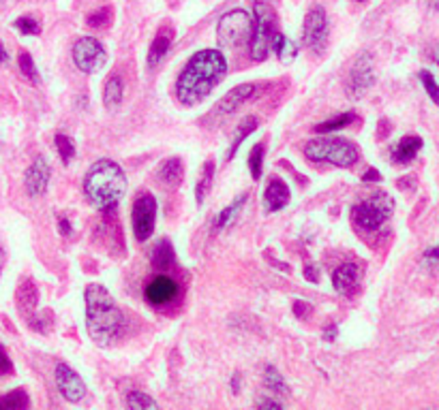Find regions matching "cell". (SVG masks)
I'll return each instance as SVG.
<instances>
[{"instance_id": "5b68a950", "label": "cell", "mask_w": 439, "mask_h": 410, "mask_svg": "<svg viewBox=\"0 0 439 410\" xmlns=\"http://www.w3.org/2000/svg\"><path fill=\"white\" fill-rule=\"evenodd\" d=\"M253 3V35H251V58L261 62L273 49V39L277 30V13L266 0H251Z\"/></svg>"}, {"instance_id": "4dcf8cb0", "label": "cell", "mask_w": 439, "mask_h": 410, "mask_svg": "<svg viewBox=\"0 0 439 410\" xmlns=\"http://www.w3.org/2000/svg\"><path fill=\"white\" fill-rule=\"evenodd\" d=\"M264 150L266 145L264 143H255L251 154H249V171H251V177L253 179H259L261 177V169H264Z\"/></svg>"}, {"instance_id": "d6986e66", "label": "cell", "mask_w": 439, "mask_h": 410, "mask_svg": "<svg viewBox=\"0 0 439 410\" xmlns=\"http://www.w3.org/2000/svg\"><path fill=\"white\" fill-rule=\"evenodd\" d=\"M37 303H39V293H37V287L35 282L31 280H24L19 289H17V305H19V312L24 317H33L35 310H37Z\"/></svg>"}, {"instance_id": "30bf717a", "label": "cell", "mask_w": 439, "mask_h": 410, "mask_svg": "<svg viewBox=\"0 0 439 410\" xmlns=\"http://www.w3.org/2000/svg\"><path fill=\"white\" fill-rule=\"evenodd\" d=\"M328 17L326 11L322 7H313L302 24V41L309 49L317 51V54H322L328 45Z\"/></svg>"}, {"instance_id": "ac0fdd59", "label": "cell", "mask_w": 439, "mask_h": 410, "mask_svg": "<svg viewBox=\"0 0 439 410\" xmlns=\"http://www.w3.org/2000/svg\"><path fill=\"white\" fill-rule=\"evenodd\" d=\"M253 92H255V86H253V84L236 86L234 90H230V92L221 98V102H218L216 112H218V114H232V112H236V109L242 105V102L253 96Z\"/></svg>"}, {"instance_id": "6da1fadb", "label": "cell", "mask_w": 439, "mask_h": 410, "mask_svg": "<svg viewBox=\"0 0 439 410\" xmlns=\"http://www.w3.org/2000/svg\"><path fill=\"white\" fill-rule=\"evenodd\" d=\"M227 62L218 49H202L193 54L176 82V96L182 105H198L225 77Z\"/></svg>"}, {"instance_id": "484cf974", "label": "cell", "mask_w": 439, "mask_h": 410, "mask_svg": "<svg viewBox=\"0 0 439 410\" xmlns=\"http://www.w3.org/2000/svg\"><path fill=\"white\" fill-rule=\"evenodd\" d=\"M257 126H259V120L253 118V116H247L245 120H242V122L238 124L236 135H234V143H232V148H230V152H227V159H234V154L238 152V148L242 145V141H245V139L255 131Z\"/></svg>"}, {"instance_id": "7402d4cb", "label": "cell", "mask_w": 439, "mask_h": 410, "mask_svg": "<svg viewBox=\"0 0 439 410\" xmlns=\"http://www.w3.org/2000/svg\"><path fill=\"white\" fill-rule=\"evenodd\" d=\"M174 261H176V254H174V248L172 244H169L167 240L159 242L155 252H153V267L161 274L169 271L174 267Z\"/></svg>"}, {"instance_id": "9a60e30c", "label": "cell", "mask_w": 439, "mask_h": 410, "mask_svg": "<svg viewBox=\"0 0 439 410\" xmlns=\"http://www.w3.org/2000/svg\"><path fill=\"white\" fill-rule=\"evenodd\" d=\"M360 285V267L356 263H345L332 274V287L341 295H354Z\"/></svg>"}, {"instance_id": "f6af8a7d", "label": "cell", "mask_w": 439, "mask_h": 410, "mask_svg": "<svg viewBox=\"0 0 439 410\" xmlns=\"http://www.w3.org/2000/svg\"><path fill=\"white\" fill-rule=\"evenodd\" d=\"M7 51H5V47H3V43H0V62H7Z\"/></svg>"}, {"instance_id": "277c9868", "label": "cell", "mask_w": 439, "mask_h": 410, "mask_svg": "<svg viewBox=\"0 0 439 410\" xmlns=\"http://www.w3.org/2000/svg\"><path fill=\"white\" fill-rule=\"evenodd\" d=\"M307 159L313 163H330L334 167H354L358 163V148L341 137H315L304 145Z\"/></svg>"}, {"instance_id": "83f0119b", "label": "cell", "mask_w": 439, "mask_h": 410, "mask_svg": "<svg viewBox=\"0 0 439 410\" xmlns=\"http://www.w3.org/2000/svg\"><path fill=\"white\" fill-rule=\"evenodd\" d=\"M273 51L279 56V60L283 64H289L291 60L296 58V45L291 43L285 35H281V33H277L275 39H273Z\"/></svg>"}, {"instance_id": "ab89813d", "label": "cell", "mask_w": 439, "mask_h": 410, "mask_svg": "<svg viewBox=\"0 0 439 410\" xmlns=\"http://www.w3.org/2000/svg\"><path fill=\"white\" fill-rule=\"evenodd\" d=\"M424 263L427 265H439V246L424 252Z\"/></svg>"}, {"instance_id": "4fadbf2b", "label": "cell", "mask_w": 439, "mask_h": 410, "mask_svg": "<svg viewBox=\"0 0 439 410\" xmlns=\"http://www.w3.org/2000/svg\"><path fill=\"white\" fill-rule=\"evenodd\" d=\"M180 293V287L178 282L174 278L169 276H159L155 278L148 287H146V301H148L150 305L155 308H161V305H169Z\"/></svg>"}, {"instance_id": "603a6c76", "label": "cell", "mask_w": 439, "mask_h": 410, "mask_svg": "<svg viewBox=\"0 0 439 410\" xmlns=\"http://www.w3.org/2000/svg\"><path fill=\"white\" fill-rule=\"evenodd\" d=\"M123 96H125V86H123V80H120L118 75L110 77L107 84H105V90H103V102L105 107L110 112L118 109L120 102H123Z\"/></svg>"}, {"instance_id": "3957f363", "label": "cell", "mask_w": 439, "mask_h": 410, "mask_svg": "<svg viewBox=\"0 0 439 410\" xmlns=\"http://www.w3.org/2000/svg\"><path fill=\"white\" fill-rule=\"evenodd\" d=\"M127 193V177L118 163L101 159L90 165L84 177V195L99 212H112Z\"/></svg>"}, {"instance_id": "5bb4252c", "label": "cell", "mask_w": 439, "mask_h": 410, "mask_svg": "<svg viewBox=\"0 0 439 410\" xmlns=\"http://www.w3.org/2000/svg\"><path fill=\"white\" fill-rule=\"evenodd\" d=\"M24 184H26V190L31 197H41L47 190V184H50V167H47V163L43 159H37L26 169Z\"/></svg>"}, {"instance_id": "7c38bea8", "label": "cell", "mask_w": 439, "mask_h": 410, "mask_svg": "<svg viewBox=\"0 0 439 410\" xmlns=\"http://www.w3.org/2000/svg\"><path fill=\"white\" fill-rule=\"evenodd\" d=\"M54 376H56V387L67 402L78 404L86 395V384L82 382L80 374L76 370H71L67 364H58Z\"/></svg>"}, {"instance_id": "c3c4849f", "label": "cell", "mask_w": 439, "mask_h": 410, "mask_svg": "<svg viewBox=\"0 0 439 410\" xmlns=\"http://www.w3.org/2000/svg\"><path fill=\"white\" fill-rule=\"evenodd\" d=\"M358 3H367V0H358Z\"/></svg>"}, {"instance_id": "7dc6e473", "label": "cell", "mask_w": 439, "mask_h": 410, "mask_svg": "<svg viewBox=\"0 0 439 410\" xmlns=\"http://www.w3.org/2000/svg\"><path fill=\"white\" fill-rule=\"evenodd\" d=\"M429 7L439 13V0H429Z\"/></svg>"}, {"instance_id": "836d02e7", "label": "cell", "mask_w": 439, "mask_h": 410, "mask_svg": "<svg viewBox=\"0 0 439 410\" xmlns=\"http://www.w3.org/2000/svg\"><path fill=\"white\" fill-rule=\"evenodd\" d=\"M17 64H19L21 75H24V77H28V80H31L33 84H39V82H41V80H39V73H37V69H35V60L31 58L28 51H19Z\"/></svg>"}, {"instance_id": "2e32d148", "label": "cell", "mask_w": 439, "mask_h": 410, "mask_svg": "<svg viewBox=\"0 0 439 410\" xmlns=\"http://www.w3.org/2000/svg\"><path fill=\"white\" fill-rule=\"evenodd\" d=\"M289 203V188L283 179L273 177L268 182L266 190H264V205L268 212H281L285 205Z\"/></svg>"}, {"instance_id": "4316f807", "label": "cell", "mask_w": 439, "mask_h": 410, "mask_svg": "<svg viewBox=\"0 0 439 410\" xmlns=\"http://www.w3.org/2000/svg\"><path fill=\"white\" fill-rule=\"evenodd\" d=\"M212 182H214V161H206V165L202 169V175L198 179V186H195V201H198L200 205L208 197V193L212 188Z\"/></svg>"}, {"instance_id": "8fae6325", "label": "cell", "mask_w": 439, "mask_h": 410, "mask_svg": "<svg viewBox=\"0 0 439 410\" xmlns=\"http://www.w3.org/2000/svg\"><path fill=\"white\" fill-rule=\"evenodd\" d=\"M375 84V64H373V56L371 54H360L350 71V80H347V96L350 98H360L364 96L371 86Z\"/></svg>"}, {"instance_id": "d590c367", "label": "cell", "mask_w": 439, "mask_h": 410, "mask_svg": "<svg viewBox=\"0 0 439 410\" xmlns=\"http://www.w3.org/2000/svg\"><path fill=\"white\" fill-rule=\"evenodd\" d=\"M418 77H420V82H422V86H424L429 98L435 102V105H439V84H437V80L433 77V73H431V71H420Z\"/></svg>"}, {"instance_id": "ba28073f", "label": "cell", "mask_w": 439, "mask_h": 410, "mask_svg": "<svg viewBox=\"0 0 439 410\" xmlns=\"http://www.w3.org/2000/svg\"><path fill=\"white\" fill-rule=\"evenodd\" d=\"M73 62H76V66L82 71V73H96L101 71L107 62V51L105 47L96 41L94 37H82L76 41V45H73Z\"/></svg>"}, {"instance_id": "d4e9b609", "label": "cell", "mask_w": 439, "mask_h": 410, "mask_svg": "<svg viewBox=\"0 0 439 410\" xmlns=\"http://www.w3.org/2000/svg\"><path fill=\"white\" fill-rule=\"evenodd\" d=\"M354 120H356V114H354V112H347V114L334 116V118H330V120H326V122H322V124H317V126L313 128V131H315L317 135H332V133L341 131V128L350 126Z\"/></svg>"}, {"instance_id": "ee69618b", "label": "cell", "mask_w": 439, "mask_h": 410, "mask_svg": "<svg viewBox=\"0 0 439 410\" xmlns=\"http://www.w3.org/2000/svg\"><path fill=\"white\" fill-rule=\"evenodd\" d=\"M304 276H307L311 282H317V276H315V267H313V265H307V267H304Z\"/></svg>"}, {"instance_id": "60d3db41", "label": "cell", "mask_w": 439, "mask_h": 410, "mask_svg": "<svg viewBox=\"0 0 439 410\" xmlns=\"http://www.w3.org/2000/svg\"><path fill=\"white\" fill-rule=\"evenodd\" d=\"M364 182H381V173L377 169H369L367 173L362 175Z\"/></svg>"}, {"instance_id": "e575fe53", "label": "cell", "mask_w": 439, "mask_h": 410, "mask_svg": "<svg viewBox=\"0 0 439 410\" xmlns=\"http://www.w3.org/2000/svg\"><path fill=\"white\" fill-rule=\"evenodd\" d=\"M15 28L21 33V35H39L41 33V24H39V19L37 17H33V15H21V17H17L15 19Z\"/></svg>"}, {"instance_id": "e0dca14e", "label": "cell", "mask_w": 439, "mask_h": 410, "mask_svg": "<svg viewBox=\"0 0 439 410\" xmlns=\"http://www.w3.org/2000/svg\"><path fill=\"white\" fill-rule=\"evenodd\" d=\"M424 141L418 135H405L393 150V161L399 165H409L413 159L418 157V152L422 150Z\"/></svg>"}, {"instance_id": "7a4b0ae2", "label": "cell", "mask_w": 439, "mask_h": 410, "mask_svg": "<svg viewBox=\"0 0 439 410\" xmlns=\"http://www.w3.org/2000/svg\"><path fill=\"white\" fill-rule=\"evenodd\" d=\"M86 299V329L88 336L101 346L114 344L125 331V314L116 299L101 285H90L84 293Z\"/></svg>"}, {"instance_id": "8d00e7d4", "label": "cell", "mask_w": 439, "mask_h": 410, "mask_svg": "<svg viewBox=\"0 0 439 410\" xmlns=\"http://www.w3.org/2000/svg\"><path fill=\"white\" fill-rule=\"evenodd\" d=\"M110 21H112V9L110 7H103V9L88 15V26H92V28H103V26H107Z\"/></svg>"}, {"instance_id": "f546056e", "label": "cell", "mask_w": 439, "mask_h": 410, "mask_svg": "<svg viewBox=\"0 0 439 410\" xmlns=\"http://www.w3.org/2000/svg\"><path fill=\"white\" fill-rule=\"evenodd\" d=\"M28 404H31V400L21 389H15V391L0 398V410H21V408H28Z\"/></svg>"}, {"instance_id": "7bdbcfd3", "label": "cell", "mask_w": 439, "mask_h": 410, "mask_svg": "<svg viewBox=\"0 0 439 410\" xmlns=\"http://www.w3.org/2000/svg\"><path fill=\"white\" fill-rule=\"evenodd\" d=\"M259 408H283V406L275 400H264V402H259Z\"/></svg>"}, {"instance_id": "b9f144b4", "label": "cell", "mask_w": 439, "mask_h": 410, "mask_svg": "<svg viewBox=\"0 0 439 410\" xmlns=\"http://www.w3.org/2000/svg\"><path fill=\"white\" fill-rule=\"evenodd\" d=\"M58 222H60V233H62V235H71V224H69V220H67V218H60Z\"/></svg>"}, {"instance_id": "f1b7e54d", "label": "cell", "mask_w": 439, "mask_h": 410, "mask_svg": "<svg viewBox=\"0 0 439 410\" xmlns=\"http://www.w3.org/2000/svg\"><path fill=\"white\" fill-rule=\"evenodd\" d=\"M264 384H266V389H270V393H275V395H287L289 393L283 376L277 372L275 366H268L264 370Z\"/></svg>"}, {"instance_id": "1f68e13d", "label": "cell", "mask_w": 439, "mask_h": 410, "mask_svg": "<svg viewBox=\"0 0 439 410\" xmlns=\"http://www.w3.org/2000/svg\"><path fill=\"white\" fill-rule=\"evenodd\" d=\"M56 150H58L60 161L64 165H69L73 159H76V143H73V139L67 135H56Z\"/></svg>"}, {"instance_id": "ffe728a7", "label": "cell", "mask_w": 439, "mask_h": 410, "mask_svg": "<svg viewBox=\"0 0 439 410\" xmlns=\"http://www.w3.org/2000/svg\"><path fill=\"white\" fill-rule=\"evenodd\" d=\"M172 41H174V35H172V28H161L150 45V51H148V66H157L165 54L169 51V47H172Z\"/></svg>"}, {"instance_id": "f35d334b", "label": "cell", "mask_w": 439, "mask_h": 410, "mask_svg": "<svg viewBox=\"0 0 439 410\" xmlns=\"http://www.w3.org/2000/svg\"><path fill=\"white\" fill-rule=\"evenodd\" d=\"M294 314L298 319H309L311 317V303H307V301H294Z\"/></svg>"}, {"instance_id": "cb8c5ba5", "label": "cell", "mask_w": 439, "mask_h": 410, "mask_svg": "<svg viewBox=\"0 0 439 410\" xmlns=\"http://www.w3.org/2000/svg\"><path fill=\"white\" fill-rule=\"evenodd\" d=\"M247 203V195H240L234 203H230L227 208L223 212H218V216L214 218V224H212V233H218V231H223L225 226H230L234 222V218L238 216V212L242 210V205Z\"/></svg>"}, {"instance_id": "bcb514c9", "label": "cell", "mask_w": 439, "mask_h": 410, "mask_svg": "<svg viewBox=\"0 0 439 410\" xmlns=\"http://www.w3.org/2000/svg\"><path fill=\"white\" fill-rule=\"evenodd\" d=\"M433 62H435V64L439 66V45H437V47L433 49Z\"/></svg>"}, {"instance_id": "74e56055", "label": "cell", "mask_w": 439, "mask_h": 410, "mask_svg": "<svg viewBox=\"0 0 439 410\" xmlns=\"http://www.w3.org/2000/svg\"><path fill=\"white\" fill-rule=\"evenodd\" d=\"M13 372V364H11V359L5 350V346L0 344V376H9Z\"/></svg>"}, {"instance_id": "d6a6232c", "label": "cell", "mask_w": 439, "mask_h": 410, "mask_svg": "<svg viewBox=\"0 0 439 410\" xmlns=\"http://www.w3.org/2000/svg\"><path fill=\"white\" fill-rule=\"evenodd\" d=\"M127 406L133 408V410H148V408H159V404L150 398V395H146L141 391H131L127 395Z\"/></svg>"}, {"instance_id": "8992f818", "label": "cell", "mask_w": 439, "mask_h": 410, "mask_svg": "<svg viewBox=\"0 0 439 410\" xmlns=\"http://www.w3.org/2000/svg\"><path fill=\"white\" fill-rule=\"evenodd\" d=\"M395 212V201L388 193H373L371 197L358 201L352 208V222L364 231H377L384 222L390 220Z\"/></svg>"}, {"instance_id": "52a82bcc", "label": "cell", "mask_w": 439, "mask_h": 410, "mask_svg": "<svg viewBox=\"0 0 439 410\" xmlns=\"http://www.w3.org/2000/svg\"><path fill=\"white\" fill-rule=\"evenodd\" d=\"M251 35H253V17L247 11L236 9L218 19L216 39L221 47L238 49L251 41Z\"/></svg>"}, {"instance_id": "9c48e42d", "label": "cell", "mask_w": 439, "mask_h": 410, "mask_svg": "<svg viewBox=\"0 0 439 410\" xmlns=\"http://www.w3.org/2000/svg\"><path fill=\"white\" fill-rule=\"evenodd\" d=\"M131 222H133V233L137 242L150 240L155 222H157V199L150 193H144L135 199L133 210H131Z\"/></svg>"}, {"instance_id": "44dd1931", "label": "cell", "mask_w": 439, "mask_h": 410, "mask_svg": "<svg viewBox=\"0 0 439 410\" xmlns=\"http://www.w3.org/2000/svg\"><path fill=\"white\" fill-rule=\"evenodd\" d=\"M157 175H159V179L163 184L176 188V186H180L182 177H184V165H182L180 159H167V161H163L159 165Z\"/></svg>"}]
</instances>
